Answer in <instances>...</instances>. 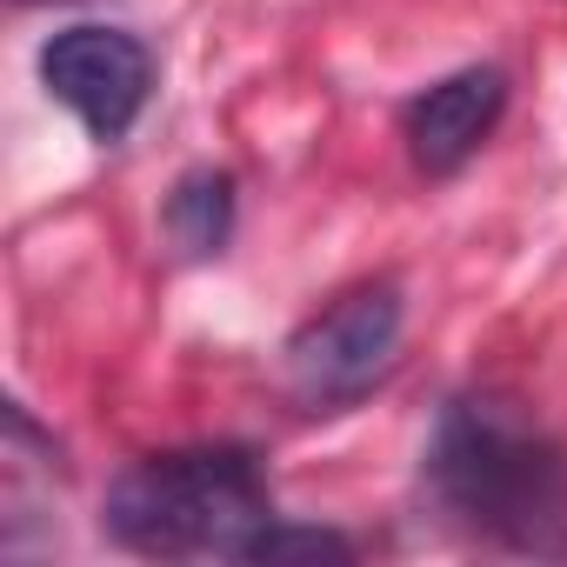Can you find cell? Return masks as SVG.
Returning a JSON list of instances; mask_svg holds the SVG:
<instances>
[{
	"mask_svg": "<svg viewBox=\"0 0 567 567\" xmlns=\"http://www.w3.org/2000/svg\"><path fill=\"white\" fill-rule=\"evenodd\" d=\"M107 534L154 560L187 554H247V540L274 520V487L254 447H174L134 461L101 507Z\"/></svg>",
	"mask_w": 567,
	"mask_h": 567,
	"instance_id": "7a4b0ae2",
	"label": "cell"
},
{
	"mask_svg": "<svg viewBox=\"0 0 567 567\" xmlns=\"http://www.w3.org/2000/svg\"><path fill=\"white\" fill-rule=\"evenodd\" d=\"M167 240L187 254V260H207V254H220L227 247V234H234V181L227 174H214V167H194V174H181L174 181V194H167Z\"/></svg>",
	"mask_w": 567,
	"mask_h": 567,
	"instance_id": "8992f818",
	"label": "cell"
},
{
	"mask_svg": "<svg viewBox=\"0 0 567 567\" xmlns=\"http://www.w3.org/2000/svg\"><path fill=\"white\" fill-rule=\"evenodd\" d=\"M41 87L61 107H74L101 147H114V141H127V127L147 107L154 54L121 28H68L41 48Z\"/></svg>",
	"mask_w": 567,
	"mask_h": 567,
	"instance_id": "277c9868",
	"label": "cell"
},
{
	"mask_svg": "<svg viewBox=\"0 0 567 567\" xmlns=\"http://www.w3.org/2000/svg\"><path fill=\"white\" fill-rule=\"evenodd\" d=\"M434 501L487 540L560 547L567 540V454L507 401H447L427 441Z\"/></svg>",
	"mask_w": 567,
	"mask_h": 567,
	"instance_id": "6da1fadb",
	"label": "cell"
},
{
	"mask_svg": "<svg viewBox=\"0 0 567 567\" xmlns=\"http://www.w3.org/2000/svg\"><path fill=\"white\" fill-rule=\"evenodd\" d=\"M501 107H507V74L501 68H461V74L434 81L427 94H414L408 114H401L414 167L434 174V181L441 174H461L481 154V141L494 134Z\"/></svg>",
	"mask_w": 567,
	"mask_h": 567,
	"instance_id": "5b68a950",
	"label": "cell"
},
{
	"mask_svg": "<svg viewBox=\"0 0 567 567\" xmlns=\"http://www.w3.org/2000/svg\"><path fill=\"white\" fill-rule=\"evenodd\" d=\"M240 560H267V567H280V560H334V567H348L354 560V540L348 534H334V527H295V520H267L254 540H247V554Z\"/></svg>",
	"mask_w": 567,
	"mask_h": 567,
	"instance_id": "52a82bcc",
	"label": "cell"
},
{
	"mask_svg": "<svg viewBox=\"0 0 567 567\" xmlns=\"http://www.w3.org/2000/svg\"><path fill=\"white\" fill-rule=\"evenodd\" d=\"M401 288L394 280H368L348 288L334 308H321L308 328H295V341L280 348V381L308 414H341L354 401H368L394 354H401Z\"/></svg>",
	"mask_w": 567,
	"mask_h": 567,
	"instance_id": "3957f363",
	"label": "cell"
}]
</instances>
